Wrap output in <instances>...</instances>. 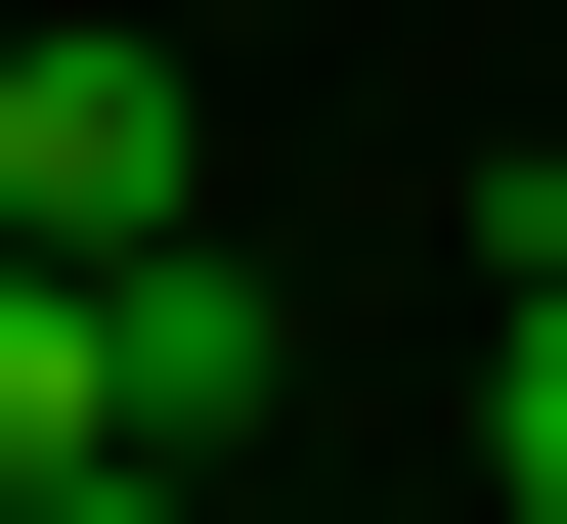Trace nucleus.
<instances>
[{"instance_id": "nucleus-1", "label": "nucleus", "mask_w": 567, "mask_h": 524, "mask_svg": "<svg viewBox=\"0 0 567 524\" xmlns=\"http://www.w3.org/2000/svg\"><path fill=\"white\" fill-rule=\"evenodd\" d=\"M132 481H218L175 393H132V263H44V219H0V524H132Z\"/></svg>"}, {"instance_id": "nucleus-2", "label": "nucleus", "mask_w": 567, "mask_h": 524, "mask_svg": "<svg viewBox=\"0 0 567 524\" xmlns=\"http://www.w3.org/2000/svg\"><path fill=\"white\" fill-rule=\"evenodd\" d=\"M0 219H44V263H175L218 219V88L175 44H0Z\"/></svg>"}, {"instance_id": "nucleus-3", "label": "nucleus", "mask_w": 567, "mask_h": 524, "mask_svg": "<svg viewBox=\"0 0 567 524\" xmlns=\"http://www.w3.org/2000/svg\"><path fill=\"white\" fill-rule=\"evenodd\" d=\"M481 481L567 524V219H481Z\"/></svg>"}, {"instance_id": "nucleus-4", "label": "nucleus", "mask_w": 567, "mask_h": 524, "mask_svg": "<svg viewBox=\"0 0 567 524\" xmlns=\"http://www.w3.org/2000/svg\"><path fill=\"white\" fill-rule=\"evenodd\" d=\"M524 219H567V132H524Z\"/></svg>"}]
</instances>
